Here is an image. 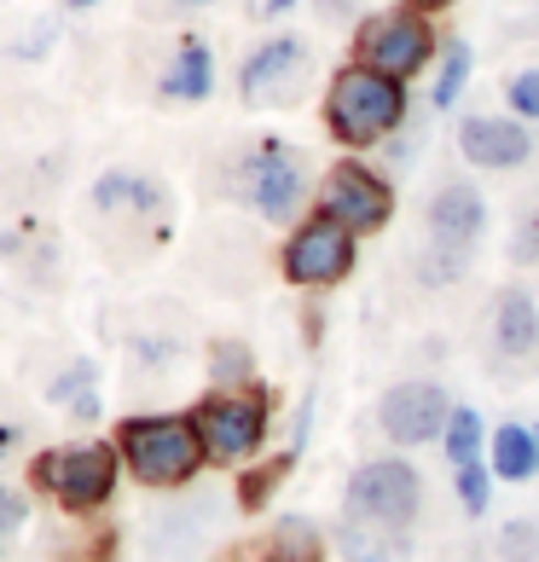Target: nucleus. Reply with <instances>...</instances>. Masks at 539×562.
Here are the masks:
<instances>
[{
	"label": "nucleus",
	"instance_id": "nucleus-15",
	"mask_svg": "<svg viewBox=\"0 0 539 562\" xmlns=\"http://www.w3.org/2000/svg\"><path fill=\"white\" fill-rule=\"evenodd\" d=\"M93 203L105 215H139V221H151L162 215V186L157 180H145V175H128V169H116L93 186Z\"/></svg>",
	"mask_w": 539,
	"mask_h": 562
},
{
	"label": "nucleus",
	"instance_id": "nucleus-27",
	"mask_svg": "<svg viewBox=\"0 0 539 562\" xmlns=\"http://www.w3.org/2000/svg\"><path fill=\"white\" fill-rule=\"evenodd\" d=\"M24 516H30V505H24V493L0 487V557H7V533H12V528H24Z\"/></svg>",
	"mask_w": 539,
	"mask_h": 562
},
{
	"label": "nucleus",
	"instance_id": "nucleus-13",
	"mask_svg": "<svg viewBox=\"0 0 539 562\" xmlns=\"http://www.w3.org/2000/svg\"><path fill=\"white\" fill-rule=\"evenodd\" d=\"M459 151L475 162V169H516V162L534 157V139L523 122L505 116H470L459 128Z\"/></svg>",
	"mask_w": 539,
	"mask_h": 562
},
{
	"label": "nucleus",
	"instance_id": "nucleus-1",
	"mask_svg": "<svg viewBox=\"0 0 539 562\" xmlns=\"http://www.w3.org/2000/svg\"><path fill=\"white\" fill-rule=\"evenodd\" d=\"M401 116H406V93H401L395 76H378V70L355 65V70H343L330 81L325 122L343 145H371V139L395 134Z\"/></svg>",
	"mask_w": 539,
	"mask_h": 562
},
{
	"label": "nucleus",
	"instance_id": "nucleus-12",
	"mask_svg": "<svg viewBox=\"0 0 539 562\" xmlns=\"http://www.w3.org/2000/svg\"><path fill=\"white\" fill-rule=\"evenodd\" d=\"M482 221H487V203L464 180H452L429 198V238H435V249H447L452 261H464V249L482 238Z\"/></svg>",
	"mask_w": 539,
	"mask_h": 562
},
{
	"label": "nucleus",
	"instance_id": "nucleus-18",
	"mask_svg": "<svg viewBox=\"0 0 539 562\" xmlns=\"http://www.w3.org/2000/svg\"><path fill=\"white\" fill-rule=\"evenodd\" d=\"M343 557L348 562H406L401 533L366 528V522H343Z\"/></svg>",
	"mask_w": 539,
	"mask_h": 562
},
{
	"label": "nucleus",
	"instance_id": "nucleus-16",
	"mask_svg": "<svg viewBox=\"0 0 539 562\" xmlns=\"http://www.w3.org/2000/svg\"><path fill=\"white\" fill-rule=\"evenodd\" d=\"M210 88H215V58H210V47L203 41H180V53H175V65L162 70V81H157V93L162 99H210Z\"/></svg>",
	"mask_w": 539,
	"mask_h": 562
},
{
	"label": "nucleus",
	"instance_id": "nucleus-14",
	"mask_svg": "<svg viewBox=\"0 0 539 562\" xmlns=\"http://www.w3.org/2000/svg\"><path fill=\"white\" fill-rule=\"evenodd\" d=\"M493 342H499L505 360H528L539 348V307L528 290H505L499 302H493Z\"/></svg>",
	"mask_w": 539,
	"mask_h": 562
},
{
	"label": "nucleus",
	"instance_id": "nucleus-30",
	"mask_svg": "<svg viewBox=\"0 0 539 562\" xmlns=\"http://www.w3.org/2000/svg\"><path fill=\"white\" fill-rule=\"evenodd\" d=\"M244 7H250V18H261V24H267V18H284L296 0H244Z\"/></svg>",
	"mask_w": 539,
	"mask_h": 562
},
{
	"label": "nucleus",
	"instance_id": "nucleus-24",
	"mask_svg": "<svg viewBox=\"0 0 539 562\" xmlns=\"http://www.w3.org/2000/svg\"><path fill=\"white\" fill-rule=\"evenodd\" d=\"M505 99H510V111H516V116L539 122V70H523V76H510Z\"/></svg>",
	"mask_w": 539,
	"mask_h": 562
},
{
	"label": "nucleus",
	"instance_id": "nucleus-11",
	"mask_svg": "<svg viewBox=\"0 0 539 562\" xmlns=\"http://www.w3.org/2000/svg\"><path fill=\"white\" fill-rule=\"evenodd\" d=\"M447 418H452V406L435 383H401V389L383 394V429H389V441H401V447L435 441Z\"/></svg>",
	"mask_w": 539,
	"mask_h": 562
},
{
	"label": "nucleus",
	"instance_id": "nucleus-31",
	"mask_svg": "<svg viewBox=\"0 0 539 562\" xmlns=\"http://www.w3.org/2000/svg\"><path fill=\"white\" fill-rule=\"evenodd\" d=\"M355 7H360V0H319V18H325V24H337V18H348Z\"/></svg>",
	"mask_w": 539,
	"mask_h": 562
},
{
	"label": "nucleus",
	"instance_id": "nucleus-7",
	"mask_svg": "<svg viewBox=\"0 0 539 562\" xmlns=\"http://www.w3.org/2000/svg\"><path fill=\"white\" fill-rule=\"evenodd\" d=\"M360 58H366V70L406 81L429 65V30L412 12H383L360 30Z\"/></svg>",
	"mask_w": 539,
	"mask_h": 562
},
{
	"label": "nucleus",
	"instance_id": "nucleus-2",
	"mask_svg": "<svg viewBox=\"0 0 539 562\" xmlns=\"http://www.w3.org/2000/svg\"><path fill=\"white\" fill-rule=\"evenodd\" d=\"M122 458L134 464L139 482L175 487L198 470L203 441H198V429L180 424V418H134L128 429H122Z\"/></svg>",
	"mask_w": 539,
	"mask_h": 562
},
{
	"label": "nucleus",
	"instance_id": "nucleus-28",
	"mask_svg": "<svg viewBox=\"0 0 539 562\" xmlns=\"http://www.w3.org/2000/svg\"><path fill=\"white\" fill-rule=\"evenodd\" d=\"M510 256L523 261V267H539V210L523 221V233H516V244H510Z\"/></svg>",
	"mask_w": 539,
	"mask_h": 562
},
{
	"label": "nucleus",
	"instance_id": "nucleus-23",
	"mask_svg": "<svg viewBox=\"0 0 539 562\" xmlns=\"http://www.w3.org/2000/svg\"><path fill=\"white\" fill-rule=\"evenodd\" d=\"M505 557L510 562H539V516H534V522L523 516V522L505 528Z\"/></svg>",
	"mask_w": 539,
	"mask_h": 562
},
{
	"label": "nucleus",
	"instance_id": "nucleus-25",
	"mask_svg": "<svg viewBox=\"0 0 539 562\" xmlns=\"http://www.w3.org/2000/svg\"><path fill=\"white\" fill-rule=\"evenodd\" d=\"M215 378L221 383H244V378H250V348H244V342H221L215 348Z\"/></svg>",
	"mask_w": 539,
	"mask_h": 562
},
{
	"label": "nucleus",
	"instance_id": "nucleus-3",
	"mask_svg": "<svg viewBox=\"0 0 539 562\" xmlns=\"http://www.w3.org/2000/svg\"><path fill=\"white\" fill-rule=\"evenodd\" d=\"M418 516V475L401 458H378L348 482V522L383 528V533H406Z\"/></svg>",
	"mask_w": 539,
	"mask_h": 562
},
{
	"label": "nucleus",
	"instance_id": "nucleus-6",
	"mask_svg": "<svg viewBox=\"0 0 539 562\" xmlns=\"http://www.w3.org/2000/svg\"><path fill=\"white\" fill-rule=\"evenodd\" d=\"M41 487H47L65 510H93L105 505L116 487V458L111 447H70L41 458Z\"/></svg>",
	"mask_w": 539,
	"mask_h": 562
},
{
	"label": "nucleus",
	"instance_id": "nucleus-20",
	"mask_svg": "<svg viewBox=\"0 0 539 562\" xmlns=\"http://www.w3.org/2000/svg\"><path fill=\"white\" fill-rule=\"evenodd\" d=\"M273 562H319V533H314V522H302V516L279 522V533H273Z\"/></svg>",
	"mask_w": 539,
	"mask_h": 562
},
{
	"label": "nucleus",
	"instance_id": "nucleus-4",
	"mask_svg": "<svg viewBox=\"0 0 539 562\" xmlns=\"http://www.w3.org/2000/svg\"><path fill=\"white\" fill-rule=\"evenodd\" d=\"M244 192L267 221H290L307 198V169L302 157L290 151L284 139H261L250 157H244Z\"/></svg>",
	"mask_w": 539,
	"mask_h": 562
},
{
	"label": "nucleus",
	"instance_id": "nucleus-32",
	"mask_svg": "<svg viewBox=\"0 0 539 562\" xmlns=\"http://www.w3.org/2000/svg\"><path fill=\"white\" fill-rule=\"evenodd\" d=\"M418 12H441V7H452V0H412Z\"/></svg>",
	"mask_w": 539,
	"mask_h": 562
},
{
	"label": "nucleus",
	"instance_id": "nucleus-8",
	"mask_svg": "<svg viewBox=\"0 0 539 562\" xmlns=\"http://www.w3.org/2000/svg\"><path fill=\"white\" fill-rule=\"evenodd\" d=\"M389 210H395V192L360 162H343L325 175V221L348 226V233H378Z\"/></svg>",
	"mask_w": 539,
	"mask_h": 562
},
{
	"label": "nucleus",
	"instance_id": "nucleus-19",
	"mask_svg": "<svg viewBox=\"0 0 539 562\" xmlns=\"http://www.w3.org/2000/svg\"><path fill=\"white\" fill-rule=\"evenodd\" d=\"M464 76H470V47H464V41H447L441 70H435V88H429V105H435V111H447L452 99H459Z\"/></svg>",
	"mask_w": 539,
	"mask_h": 562
},
{
	"label": "nucleus",
	"instance_id": "nucleus-21",
	"mask_svg": "<svg viewBox=\"0 0 539 562\" xmlns=\"http://www.w3.org/2000/svg\"><path fill=\"white\" fill-rule=\"evenodd\" d=\"M53 401L70 406V418H99V394H93V366H76L70 378L53 383Z\"/></svg>",
	"mask_w": 539,
	"mask_h": 562
},
{
	"label": "nucleus",
	"instance_id": "nucleus-17",
	"mask_svg": "<svg viewBox=\"0 0 539 562\" xmlns=\"http://www.w3.org/2000/svg\"><path fill=\"white\" fill-rule=\"evenodd\" d=\"M493 464H499L505 482H528V475H539V429H523V424L499 429V441H493Z\"/></svg>",
	"mask_w": 539,
	"mask_h": 562
},
{
	"label": "nucleus",
	"instance_id": "nucleus-22",
	"mask_svg": "<svg viewBox=\"0 0 539 562\" xmlns=\"http://www.w3.org/2000/svg\"><path fill=\"white\" fill-rule=\"evenodd\" d=\"M475 441H482V424H475V412H452V424H447V452H452V464H475Z\"/></svg>",
	"mask_w": 539,
	"mask_h": 562
},
{
	"label": "nucleus",
	"instance_id": "nucleus-10",
	"mask_svg": "<svg viewBox=\"0 0 539 562\" xmlns=\"http://www.w3.org/2000/svg\"><path fill=\"white\" fill-rule=\"evenodd\" d=\"M261 435H267L261 401H210V406H198V441H203V452H210L215 464L250 458Z\"/></svg>",
	"mask_w": 539,
	"mask_h": 562
},
{
	"label": "nucleus",
	"instance_id": "nucleus-33",
	"mask_svg": "<svg viewBox=\"0 0 539 562\" xmlns=\"http://www.w3.org/2000/svg\"><path fill=\"white\" fill-rule=\"evenodd\" d=\"M65 7H70V12H81V7H93V0H65Z\"/></svg>",
	"mask_w": 539,
	"mask_h": 562
},
{
	"label": "nucleus",
	"instance_id": "nucleus-9",
	"mask_svg": "<svg viewBox=\"0 0 539 562\" xmlns=\"http://www.w3.org/2000/svg\"><path fill=\"white\" fill-rule=\"evenodd\" d=\"M348 267H355V233L337 221H325V215L307 221L284 249V273L296 284H330V279H343Z\"/></svg>",
	"mask_w": 539,
	"mask_h": 562
},
{
	"label": "nucleus",
	"instance_id": "nucleus-29",
	"mask_svg": "<svg viewBox=\"0 0 539 562\" xmlns=\"http://www.w3.org/2000/svg\"><path fill=\"white\" fill-rule=\"evenodd\" d=\"M18 447H24V424H18V418H0V458H12Z\"/></svg>",
	"mask_w": 539,
	"mask_h": 562
},
{
	"label": "nucleus",
	"instance_id": "nucleus-26",
	"mask_svg": "<svg viewBox=\"0 0 539 562\" xmlns=\"http://www.w3.org/2000/svg\"><path fill=\"white\" fill-rule=\"evenodd\" d=\"M459 498H464L470 516L487 510V475H482V464H464V470H459Z\"/></svg>",
	"mask_w": 539,
	"mask_h": 562
},
{
	"label": "nucleus",
	"instance_id": "nucleus-34",
	"mask_svg": "<svg viewBox=\"0 0 539 562\" xmlns=\"http://www.w3.org/2000/svg\"><path fill=\"white\" fill-rule=\"evenodd\" d=\"M180 7H210V0H180Z\"/></svg>",
	"mask_w": 539,
	"mask_h": 562
},
{
	"label": "nucleus",
	"instance_id": "nucleus-5",
	"mask_svg": "<svg viewBox=\"0 0 539 562\" xmlns=\"http://www.w3.org/2000/svg\"><path fill=\"white\" fill-rule=\"evenodd\" d=\"M307 70H314L307 41H296V35L261 41V47L244 58V70H238L244 105H284V99H296L302 81H307Z\"/></svg>",
	"mask_w": 539,
	"mask_h": 562
}]
</instances>
